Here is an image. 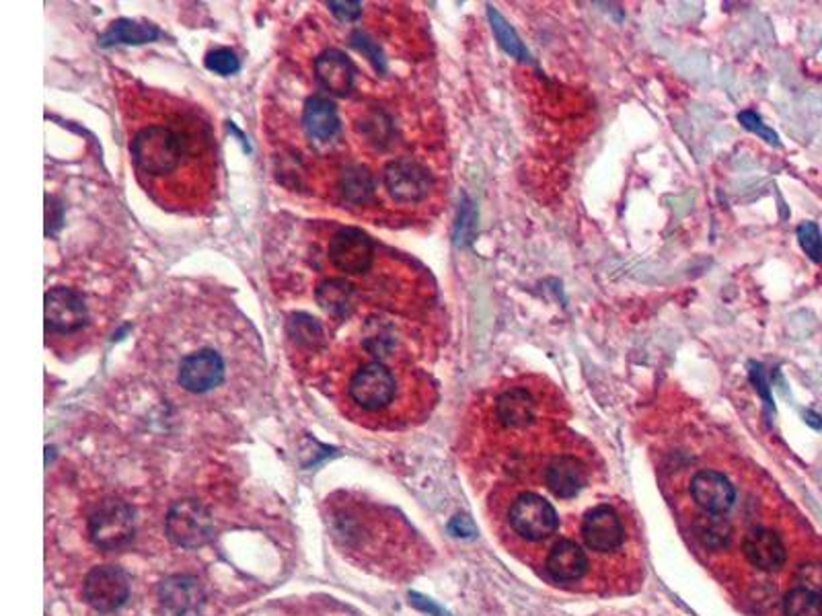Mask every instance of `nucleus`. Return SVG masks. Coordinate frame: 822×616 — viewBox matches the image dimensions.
Listing matches in <instances>:
<instances>
[{"label":"nucleus","mask_w":822,"mask_h":616,"mask_svg":"<svg viewBox=\"0 0 822 616\" xmlns=\"http://www.w3.org/2000/svg\"><path fill=\"white\" fill-rule=\"evenodd\" d=\"M120 111L136 181L177 215H202L218 191V150L202 109L140 82L120 87Z\"/></svg>","instance_id":"obj_1"},{"label":"nucleus","mask_w":822,"mask_h":616,"mask_svg":"<svg viewBox=\"0 0 822 616\" xmlns=\"http://www.w3.org/2000/svg\"><path fill=\"white\" fill-rule=\"evenodd\" d=\"M140 354L176 389L210 397L235 376L261 366L264 348L232 302L208 292H181L147 321Z\"/></svg>","instance_id":"obj_2"},{"label":"nucleus","mask_w":822,"mask_h":616,"mask_svg":"<svg viewBox=\"0 0 822 616\" xmlns=\"http://www.w3.org/2000/svg\"><path fill=\"white\" fill-rule=\"evenodd\" d=\"M392 360L395 358L366 354L365 360H356L346 370L344 393L350 414L363 419H395V405L402 399L407 380L414 378V370L395 368Z\"/></svg>","instance_id":"obj_3"},{"label":"nucleus","mask_w":822,"mask_h":616,"mask_svg":"<svg viewBox=\"0 0 822 616\" xmlns=\"http://www.w3.org/2000/svg\"><path fill=\"white\" fill-rule=\"evenodd\" d=\"M95 319L89 296L75 286H55L46 295V337L48 346L62 351L81 348L93 337Z\"/></svg>","instance_id":"obj_4"},{"label":"nucleus","mask_w":822,"mask_h":616,"mask_svg":"<svg viewBox=\"0 0 822 616\" xmlns=\"http://www.w3.org/2000/svg\"><path fill=\"white\" fill-rule=\"evenodd\" d=\"M378 186L395 206H422L432 196L434 179L430 169L416 157H397L385 162Z\"/></svg>","instance_id":"obj_5"},{"label":"nucleus","mask_w":822,"mask_h":616,"mask_svg":"<svg viewBox=\"0 0 822 616\" xmlns=\"http://www.w3.org/2000/svg\"><path fill=\"white\" fill-rule=\"evenodd\" d=\"M135 509L120 497H108L89 516V538L101 550H122L135 540Z\"/></svg>","instance_id":"obj_6"},{"label":"nucleus","mask_w":822,"mask_h":616,"mask_svg":"<svg viewBox=\"0 0 822 616\" xmlns=\"http://www.w3.org/2000/svg\"><path fill=\"white\" fill-rule=\"evenodd\" d=\"M165 535L181 549H200L215 538V520L198 499L174 501L165 516Z\"/></svg>","instance_id":"obj_7"},{"label":"nucleus","mask_w":822,"mask_h":616,"mask_svg":"<svg viewBox=\"0 0 822 616\" xmlns=\"http://www.w3.org/2000/svg\"><path fill=\"white\" fill-rule=\"evenodd\" d=\"M325 257L336 271L348 274V276H363L375 266L377 245L366 235L365 230L341 227L329 237Z\"/></svg>","instance_id":"obj_8"},{"label":"nucleus","mask_w":822,"mask_h":616,"mask_svg":"<svg viewBox=\"0 0 822 616\" xmlns=\"http://www.w3.org/2000/svg\"><path fill=\"white\" fill-rule=\"evenodd\" d=\"M82 598L101 615L116 613L130 598V577L118 565H97L85 577Z\"/></svg>","instance_id":"obj_9"},{"label":"nucleus","mask_w":822,"mask_h":616,"mask_svg":"<svg viewBox=\"0 0 822 616\" xmlns=\"http://www.w3.org/2000/svg\"><path fill=\"white\" fill-rule=\"evenodd\" d=\"M508 520L514 533L531 543L545 540L557 530V511L537 494H521L514 499Z\"/></svg>","instance_id":"obj_10"},{"label":"nucleus","mask_w":822,"mask_h":616,"mask_svg":"<svg viewBox=\"0 0 822 616\" xmlns=\"http://www.w3.org/2000/svg\"><path fill=\"white\" fill-rule=\"evenodd\" d=\"M539 389L525 385V382L504 387L494 401V417L499 428H531L535 421H539Z\"/></svg>","instance_id":"obj_11"},{"label":"nucleus","mask_w":822,"mask_h":616,"mask_svg":"<svg viewBox=\"0 0 822 616\" xmlns=\"http://www.w3.org/2000/svg\"><path fill=\"white\" fill-rule=\"evenodd\" d=\"M300 128L313 145L331 147L341 132V120H339L336 103L324 93L309 97L303 106Z\"/></svg>","instance_id":"obj_12"},{"label":"nucleus","mask_w":822,"mask_h":616,"mask_svg":"<svg viewBox=\"0 0 822 616\" xmlns=\"http://www.w3.org/2000/svg\"><path fill=\"white\" fill-rule=\"evenodd\" d=\"M582 538L594 553H613L625 538L620 514L611 506H596L582 520Z\"/></svg>","instance_id":"obj_13"},{"label":"nucleus","mask_w":822,"mask_h":616,"mask_svg":"<svg viewBox=\"0 0 822 616\" xmlns=\"http://www.w3.org/2000/svg\"><path fill=\"white\" fill-rule=\"evenodd\" d=\"M159 603L169 610L171 615L188 616L198 613L204 604L202 582L189 574H177L162 579L157 588Z\"/></svg>","instance_id":"obj_14"},{"label":"nucleus","mask_w":822,"mask_h":616,"mask_svg":"<svg viewBox=\"0 0 822 616\" xmlns=\"http://www.w3.org/2000/svg\"><path fill=\"white\" fill-rule=\"evenodd\" d=\"M691 497L705 514H726L736 499V491L724 473L703 469L691 479Z\"/></svg>","instance_id":"obj_15"},{"label":"nucleus","mask_w":822,"mask_h":616,"mask_svg":"<svg viewBox=\"0 0 822 616\" xmlns=\"http://www.w3.org/2000/svg\"><path fill=\"white\" fill-rule=\"evenodd\" d=\"M742 553L761 572H780L788 563V549L782 535L771 528H753L742 538Z\"/></svg>","instance_id":"obj_16"},{"label":"nucleus","mask_w":822,"mask_h":616,"mask_svg":"<svg viewBox=\"0 0 822 616\" xmlns=\"http://www.w3.org/2000/svg\"><path fill=\"white\" fill-rule=\"evenodd\" d=\"M313 74L319 87L331 95H348L354 89L356 68L348 54L337 48H325L313 60Z\"/></svg>","instance_id":"obj_17"},{"label":"nucleus","mask_w":822,"mask_h":616,"mask_svg":"<svg viewBox=\"0 0 822 616\" xmlns=\"http://www.w3.org/2000/svg\"><path fill=\"white\" fill-rule=\"evenodd\" d=\"M588 481V469L578 456L555 455L547 463L545 483L553 496L559 499H572L578 496L582 487Z\"/></svg>","instance_id":"obj_18"},{"label":"nucleus","mask_w":822,"mask_h":616,"mask_svg":"<svg viewBox=\"0 0 822 616\" xmlns=\"http://www.w3.org/2000/svg\"><path fill=\"white\" fill-rule=\"evenodd\" d=\"M586 553L574 540H559L547 557V574L555 582H576L586 574Z\"/></svg>","instance_id":"obj_19"},{"label":"nucleus","mask_w":822,"mask_h":616,"mask_svg":"<svg viewBox=\"0 0 822 616\" xmlns=\"http://www.w3.org/2000/svg\"><path fill=\"white\" fill-rule=\"evenodd\" d=\"M315 300L327 315L344 321L354 307V286L341 278H329L315 288Z\"/></svg>","instance_id":"obj_20"},{"label":"nucleus","mask_w":822,"mask_h":616,"mask_svg":"<svg viewBox=\"0 0 822 616\" xmlns=\"http://www.w3.org/2000/svg\"><path fill=\"white\" fill-rule=\"evenodd\" d=\"M783 616H822V592L795 586L785 592L782 600Z\"/></svg>","instance_id":"obj_21"},{"label":"nucleus","mask_w":822,"mask_h":616,"mask_svg":"<svg viewBox=\"0 0 822 616\" xmlns=\"http://www.w3.org/2000/svg\"><path fill=\"white\" fill-rule=\"evenodd\" d=\"M157 36H159V31L155 26L120 19V21L111 23L108 31L101 36V43L103 46H109V43H145V41L155 40Z\"/></svg>","instance_id":"obj_22"},{"label":"nucleus","mask_w":822,"mask_h":616,"mask_svg":"<svg viewBox=\"0 0 822 616\" xmlns=\"http://www.w3.org/2000/svg\"><path fill=\"white\" fill-rule=\"evenodd\" d=\"M697 535L707 549H722L730 543V523L722 514H705L697 520Z\"/></svg>","instance_id":"obj_23"},{"label":"nucleus","mask_w":822,"mask_h":616,"mask_svg":"<svg viewBox=\"0 0 822 616\" xmlns=\"http://www.w3.org/2000/svg\"><path fill=\"white\" fill-rule=\"evenodd\" d=\"M487 14H489L492 28L496 31V38H498L499 43H502V48H504L508 54L514 56V58H523V60H525V46H523V41L518 40V36L514 33V29L504 21V17L496 13L494 9H489Z\"/></svg>","instance_id":"obj_24"},{"label":"nucleus","mask_w":822,"mask_h":616,"mask_svg":"<svg viewBox=\"0 0 822 616\" xmlns=\"http://www.w3.org/2000/svg\"><path fill=\"white\" fill-rule=\"evenodd\" d=\"M204 64H206V68H208L210 72L222 74V77L235 74V72L239 70V67H241V64H239V58H237V54H235L232 50H229V48H216V50H212L210 54L206 56Z\"/></svg>","instance_id":"obj_25"},{"label":"nucleus","mask_w":822,"mask_h":616,"mask_svg":"<svg viewBox=\"0 0 822 616\" xmlns=\"http://www.w3.org/2000/svg\"><path fill=\"white\" fill-rule=\"evenodd\" d=\"M798 241H800L804 254L809 255L812 261L822 264L821 230H819V227L814 222H802L798 227Z\"/></svg>","instance_id":"obj_26"},{"label":"nucleus","mask_w":822,"mask_h":616,"mask_svg":"<svg viewBox=\"0 0 822 616\" xmlns=\"http://www.w3.org/2000/svg\"><path fill=\"white\" fill-rule=\"evenodd\" d=\"M739 120H741L742 126H744L746 130H751V132H755V135L761 136V138H765L769 145H773V147H778V145H780V136L775 135L773 130L765 128V126H763V121L759 120V116H756L755 111H742L741 116H739Z\"/></svg>","instance_id":"obj_27"},{"label":"nucleus","mask_w":822,"mask_h":616,"mask_svg":"<svg viewBox=\"0 0 822 616\" xmlns=\"http://www.w3.org/2000/svg\"><path fill=\"white\" fill-rule=\"evenodd\" d=\"M327 7L331 9V13L336 14L339 21H346V23L360 19V14H363V2H329Z\"/></svg>","instance_id":"obj_28"},{"label":"nucleus","mask_w":822,"mask_h":616,"mask_svg":"<svg viewBox=\"0 0 822 616\" xmlns=\"http://www.w3.org/2000/svg\"><path fill=\"white\" fill-rule=\"evenodd\" d=\"M448 530L458 538H473L475 536V524H473L469 516H455L450 524H448Z\"/></svg>","instance_id":"obj_29"}]
</instances>
